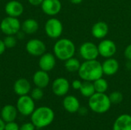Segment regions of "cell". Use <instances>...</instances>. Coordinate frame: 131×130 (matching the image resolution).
I'll return each instance as SVG.
<instances>
[{"mask_svg":"<svg viewBox=\"0 0 131 130\" xmlns=\"http://www.w3.org/2000/svg\"><path fill=\"white\" fill-rule=\"evenodd\" d=\"M78 75L84 81L94 82L103 77L102 64L97 59L91 61H84L78 70Z\"/></svg>","mask_w":131,"mask_h":130,"instance_id":"1","label":"cell"},{"mask_svg":"<svg viewBox=\"0 0 131 130\" xmlns=\"http://www.w3.org/2000/svg\"><path fill=\"white\" fill-rule=\"evenodd\" d=\"M54 120V113L53 110L48 107H40L34 110L31 115V123L36 128H45Z\"/></svg>","mask_w":131,"mask_h":130,"instance_id":"2","label":"cell"},{"mask_svg":"<svg viewBox=\"0 0 131 130\" xmlns=\"http://www.w3.org/2000/svg\"><path fill=\"white\" fill-rule=\"evenodd\" d=\"M76 51L75 44L74 42L68 38L58 39L53 48L54 54L56 58L65 61L66 60L74 56Z\"/></svg>","mask_w":131,"mask_h":130,"instance_id":"3","label":"cell"},{"mask_svg":"<svg viewBox=\"0 0 131 130\" xmlns=\"http://www.w3.org/2000/svg\"><path fill=\"white\" fill-rule=\"evenodd\" d=\"M89 108L94 113L102 114L107 113L111 107V102L109 96L105 93L95 92L91 97L88 98Z\"/></svg>","mask_w":131,"mask_h":130,"instance_id":"4","label":"cell"},{"mask_svg":"<svg viewBox=\"0 0 131 130\" xmlns=\"http://www.w3.org/2000/svg\"><path fill=\"white\" fill-rule=\"evenodd\" d=\"M0 29L5 35H15L21 29V23L18 18L7 16L2 20Z\"/></svg>","mask_w":131,"mask_h":130,"instance_id":"5","label":"cell"},{"mask_svg":"<svg viewBox=\"0 0 131 130\" xmlns=\"http://www.w3.org/2000/svg\"><path fill=\"white\" fill-rule=\"evenodd\" d=\"M16 108L18 112L25 116H28L32 114L35 110V100L31 96L24 95L19 97L16 103Z\"/></svg>","mask_w":131,"mask_h":130,"instance_id":"6","label":"cell"},{"mask_svg":"<svg viewBox=\"0 0 131 130\" xmlns=\"http://www.w3.org/2000/svg\"><path fill=\"white\" fill-rule=\"evenodd\" d=\"M45 31L49 38L53 39L58 38L62 34L63 25L59 19L51 18L45 22Z\"/></svg>","mask_w":131,"mask_h":130,"instance_id":"7","label":"cell"},{"mask_svg":"<svg viewBox=\"0 0 131 130\" xmlns=\"http://www.w3.org/2000/svg\"><path fill=\"white\" fill-rule=\"evenodd\" d=\"M79 54L84 61L96 60L99 56L97 45L91 41H86L80 46Z\"/></svg>","mask_w":131,"mask_h":130,"instance_id":"8","label":"cell"},{"mask_svg":"<svg viewBox=\"0 0 131 130\" xmlns=\"http://www.w3.org/2000/svg\"><path fill=\"white\" fill-rule=\"evenodd\" d=\"M25 49L27 52L35 57H40L46 51V45L40 39H31L25 45Z\"/></svg>","mask_w":131,"mask_h":130,"instance_id":"9","label":"cell"},{"mask_svg":"<svg viewBox=\"0 0 131 130\" xmlns=\"http://www.w3.org/2000/svg\"><path fill=\"white\" fill-rule=\"evenodd\" d=\"M99 55L104 58L112 57L117 52L116 44L110 39H102L97 45Z\"/></svg>","mask_w":131,"mask_h":130,"instance_id":"10","label":"cell"},{"mask_svg":"<svg viewBox=\"0 0 131 130\" xmlns=\"http://www.w3.org/2000/svg\"><path fill=\"white\" fill-rule=\"evenodd\" d=\"M52 92L58 97L65 96L70 90V83L64 77L56 78L51 85Z\"/></svg>","mask_w":131,"mask_h":130,"instance_id":"11","label":"cell"},{"mask_svg":"<svg viewBox=\"0 0 131 130\" xmlns=\"http://www.w3.org/2000/svg\"><path fill=\"white\" fill-rule=\"evenodd\" d=\"M41 7L45 14L54 16L61 11L62 5L60 0H44Z\"/></svg>","mask_w":131,"mask_h":130,"instance_id":"12","label":"cell"},{"mask_svg":"<svg viewBox=\"0 0 131 130\" xmlns=\"http://www.w3.org/2000/svg\"><path fill=\"white\" fill-rule=\"evenodd\" d=\"M56 65V57L51 53H45L40 56L38 61L39 68L45 71L52 70Z\"/></svg>","mask_w":131,"mask_h":130,"instance_id":"13","label":"cell"},{"mask_svg":"<svg viewBox=\"0 0 131 130\" xmlns=\"http://www.w3.org/2000/svg\"><path fill=\"white\" fill-rule=\"evenodd\" d=\"M5 11L8 16L18 18L24 12V6L20 2L17 0H12L6 3L5 6Z\"/></svg>","mask_w":131,"mask_h":130,"instance_id":"14","label":"cell"},{"mask_svg":"<svg viewBox=\"0 0 131 130\" xmlns=\"http://www.w3.org/2000/svg\"><path fill=\"white\" fill-rule=\"evenodd\" d=\"M104 74L107 76H113L119 70L120 64L117 59L112 57L106 58V60L101 64Z\"/></svg>","mask_w":131,"mask_h":130,"instance_id":"15","label":"cell"},{"mask_svg":"<svg viewBox=\"0 0 131 130\" xmlns=\"http://www.w3.org/2000/svg\"><path fill=\"white\" fill-rule=\"evenodd\" d=\"M32 80L36 87L44 89L48 86L50 83V77L47 71L40 69L33 74Z\"/></svg>","mask_w":131,"mask_h":130,"instance_id":"16","label":"cell"},{"mask_svg":"<svg viewBox=\"0 0 131 130\" xmlns=\"http://www.w3.org/2000/svg\"><path fill=\"white\" fill-rule=\"evenodd\" d=\"M14 92L18 96H24L28 95L31 89L30 82L25 78H19L15 80L13 86Z\"/></svg>","mask_w":131,"mask_h":130,"instance_id":"17","label":"cell"},{"mask_svg":"<svg viewBox=\"0 0 131 130\" xmlns=\"http://www.w3.org/2000/svg\"><path fill=\"white\" fill-rule=\"evenodd\" d=\"M109 27L104 21H97L91 28V34L97 39H104L108 34Z\"/></svg>","mask_w":131,"mask_h":130,"instance_id":"18","label":"cell"},{"mask_svg":"<svg viewBox=\"0 0 131 130\" xmlns=\"http://www.w3.org/2000/svg\"><path fill=\"white\" fill-rule=\"evenodd\" d=\"M63 107L68 113H74L78 111L79 108L81 107V104L76 97L73 95H68L66 96L63 100Z\"/></svg>","mask_w":131,"mask_h":130,"instance_id":"19","label":"cell"},{"mask_svg":"<svg viewBox=\"0 0 131 130\" xmlns=\"http://www.w3.org/2000/svg\"><path fill=\"white\" fill-rule=\"evenodd\" d=\"M113 130H131V116L121 114L114 121Z\"/></svg>","mask_w":131,"mask_h":130,"instance_id":"20","label":"cell"},{"mask_svg":"<svg viewBox=\"0 0 131 130\" xmlns=\"http://www.w3.org/2000/svg\"><path fill=\"white\" fill-rule=\"evenodd\" d=\"M18 114V110L16 107L8 104L3 107L1 111V118L5 122L15 121Z\"/></svg>","mask_w":131,"mask_h":130,"instance_id":"21","label":"cell"},{"mask_svg":"<svg viewBox=\"0 0 131 130\" xmlns=\"http://www.w3.org/2000/svg\"><path fill=\"white\" fill-rule=\"evenodd\" d=\"M38 22L34 18H27L21 24V29L24 33L28 34H35L38 30Z\"/></svg>","mask_w":131,"mask_h":130,"instance_id":"22","label":"cell"},{"mask_svg":"<svg viewBox=\"0 0 131 130\" xmlns=\"http://www.w3.org/2000/svg\"><path fill=\"white\" fill-rule=\"evenodd\" d=\"M79 91L83 97L87 98L91 97L96 92L94 84L91 81H83Z\"/></svg>","mask_w":131,"mask_h":130,"instance_id":"23","label":"cell"},{"mask_svg":"<svg viewBox=\"0 0 131 130\" xmlns=\"http://www.w3.org/2000/svg\"><path fill=\"white\" fill-rule=\"evenodd\" d=\"M81 62L78 59L72 57L64 61V67L68 72H76L78 71L81 67Z\"/></svg>","mask_w":131,"mask_h":130,"instance_id":"24","label":"cell"},{"mask_svg":"<svg viewBox=\"0 0 131 130\" xmlns=\"http://www.w3.org/2000/svg\"><path fill=\"white\" fill-rule=\"evenodd\" d=\"M95 91L97 93H105L108 89V83L107 81L103 78L101 77L93 82Z\"/></svg>","mask_w":131,"mask_h":130,"instance_id":"25","label":"cell"},{"mask_svg":"<svg viewBox=\"0 0 131 130\" xmlns=\"http://www.w3.org/2000/svg\"><path fill=\"white\" fill-rule=\"evenodd\" d=\"M109 98L112 104H119L123 101L124 96L120 91H114L109 95Z\"/></svg>","mask_w":131,"mask_h":130,"instance_id":"26","label":"cell"},{"mask_svg":"<svg viewBox=\"0 0 131 130\" xmlns=\"http://www.w3.org/2000/svg\"><path fill=\"white\" fill-rule=\"evenodd\" d=\"M3 42L6 48H12L16 45L17 39L14 35H6V37L3 39Z\"/></svg>","mask_w":131,"mask_h":130,"instance_id":"27","label":"cell"},{"mask_svg":"<svg viewBox=\"0 0 131 130\" xmlns=\"http://www.w3.org/2000/svg\"><path fill=\"white\" fill-rule=\"evenodd\" d=\"M43 96L44 92L42 88L36 87L31 91V97L34 100H40L41 99H42Z\"/></svg>","mask_w":131,"mask_h":130,"instance_id":"28","label":"cell"},{"mask_svg":"<svg viewBox=\"0 0 131 130\" xmlns=\"http://www.w3.org/2000/svg\"><path fill=\"white\" fill-rule=\"evenodd\" d=\"M19 126L15 122H8L5 123V130H19Z\"/></svg>","mask_w":131,"mask_h":130,"instance_id":"29","label":"cell"},{"mask_svg":"<svg viewBox=\"0 0 131 130\" xmlns=\"http://www.w3.org/2000/svg\"><path fill=\"white\" fill-rule=\"evenodd\" d=\"M35 128L32 123H25L19 127V130H35Z\"/></svg>","mask_w":131,"mask_h":130,"instance_id":"30","label":"cell"},{"mask_svg":"<svg viewBox=\"0 0 131 130\" xmlns=\"http://www.w3.org/2000/svg\"><path fill=\"white\" fill-rule=\"evenodd\" d=\"M81 85H82V81H81L80 80H74L71 83L72 88L76 90H79Z\"/></svg>","mask_w":131,"mask_h":130,"instance_id":"31","label":"cell"},{"mask_svg":"<svg viewBox=\"0 0 131 130\" xmlns=\"http://www.w3.org/2000/svg\"><path fill=\"white\" fill-rule=\"evenodd\" d=\"M124 56L128 60L131 61V44H128L124 50Z\"/></svg>","mask_w":131,"mask_h":130,"instance_id":"32","label":"cell"},{"mask_svg":"<svg viewBox=\"0 0 131 130\" xmlns=\"http://www.w3.org/2000/svg\"><path fill=\"white\" fill-rule=\"evenodd\" d=\"M28 1L31 5L36 6V5H41L44 0H28Z\"/></svg>","mask_w":131,"mask_h":130,"instance_id":"33","label":"cell"},{"mask_svg":"<svg viewBox=\"0 0 131 130\" xmlns=\"http://www.w3.org/2000/svg\"><path fill=\"white\" fill-rule=\"evenodd\" d=\"M5 48H6V47H5L4 42H3V40L0 39V55H2L5 52Z\"/></svg>","mask_w":131,"mask_h":130,"instance_id":"34","label":"cell"},{"mask_svg":"<svg viewBox=\"0 0 131 130\" xmlns=\"http://www.w3.org/2000/svg\"><path fill=\"white\" fill-rule=\"evenodd\" d=\"M81 115H82V116H84V115H86L87 113H88V110H87V108L86 107H80L79 108V110H78V111Z\"/></svg>","mask_w":131,"mask_h":130,"instance_id":"35","label":"cell"},{"mask_svg":"<svg viewBox=\"0 0 131 130\" xmlns=\"http://www.w3.org/2000/svg\"><path fill=\"white\" fill-rule=\"evenodd\" d=\"M5 122L0 118V130H5Z\"/></svg>","mask_w":131,"mask_h":130,"instance_id":"36","label":"cell"},{"mask_svg":"<svg viewBox=\"0 0 131 130\" xmlns=\"http://www.w3.org/2000/svg\"><path fill=\"white\" fill-rule=\"evenodd\" d=\"M72 4H75V5H78V4H80L83 2V0H69Z\"/></svg>","mask_w":131,"mask_h":130,"instance_id":"37","label":"cell"},{"mask_svg":"<svg viewBox=\"0 0 131 130\" xmlns=\"http://www.w3.org/2000/svg\"><path fill=\"white\" fill-rule=\"evenodd\" d=\"M127 67L130 70L131 69V61H128V62L127 64Z\"/></svg>","mask_w":131,"mask_h":130,"instance_id":"38","label":"cell"}]
</instances>
